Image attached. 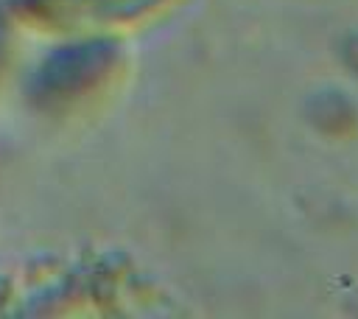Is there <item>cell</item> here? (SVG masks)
Returning a JSON list of instances; mask_svg holds the SVG:
<instances>
[{
    "instance_id": "6da1fadb",
    "label": "cell",
    "mask_w": 358,
    "mask_h": 319,
    "mask_svg": "<svg viewBox=\"0 0 358 319\" xmlns=\"http://www.w3.org/2000/svg\"><path fill=\"white\" fill-rule=\"evenodd\" d=\"M310 118H313V123H319V126H322L324 120H330V123L324 126L327 132H341L344 126L352 123V109H350V104H347L338 92H327V95L313 98Z\"/></svg>"
},
{
    "instance_id": "7a4b0ae2",
    "label": "cell",
    "mask_w": 358,
    "mask_h": 319,
    "mask_svg": "<svg viewBox=\"0 0 358 319\" xmlns=\"http://www.w3.org/2000/svg\"><path fill=\"white\" fill-rule=\"evenodd\" d=\"M344 53H347V62L358 70V36H355V39H350V48H347Z\"/></svg>"
}]
</instances>
